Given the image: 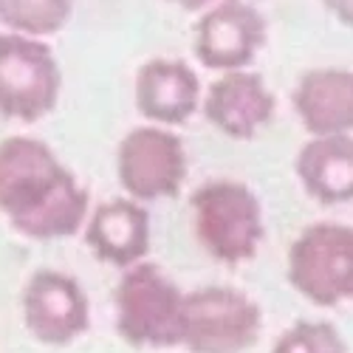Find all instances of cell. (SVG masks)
Segmentation results:
<instances>
[{
	"mask_svg": "<svg viewBox=\"0 0 353 353\" xmlns=\"http://www.w3.org/2000/svg\"><path fill=\"white\" fill-rule=\"evenodd\" d=\"M91 195L43 139H0V215L28 241H65L82 232Z\"/></svg>",
	"mask_w": 353,
	"mask_h": 353,
	"instance_id": "cell-1",
	"label": "cell"
},
{
	"mask_svg": "<svg viewBox=\"0 0 353 353\" xmlns=\"http://www.w3.org/2000/svg\"><path fill=\"white\" fill-rule=\"evenodd\" d=\"M184 297L187 294L159 263L141 260L122 269V280L113 291L116 334L144 350L181 347Z\"/></svg>",
	"mask_w": 353,
	"mask_h": 353,
	"instance_id": "cell-2",
	"label": "cell"
},
{
	"mask_svg": "<svg viewBox=\"0 0 353 353\" xmlns=\"http://www.w3.org/2000/svg\"><path fill=\"white\" fill-rule=\"evenodd\" d=\"M190 210L198 243L221 266H243L260 252L266 221L249 184L232 179L207 181L192 192Z\"/></svg>",
	"mask_w": 353,
	"mask_h": 353,
	"instance_id": "cell-3",
	"label": "cell"
},
{
	"mask_svg": "<svg viewBox=\"0 0 353 353\" xmlns=\"http://www.w3.org/2000/svg\"><path fill=\"white\" fill-rule=\"evenodd\" d=\"M63 71L54 48L17 32H0V119L34 125L54 113Z\"/></svg>",
	"mask_w": 353,
	"mask_h": 353,
	"instance_id": "cell-4",
	"label": "cell"
},
{
	"mask_svg": "<svg viewBox=\"0 0 353 353\" xmlns=\"http://www.w3.org/2000/svg\"><path fill=\"white\" fill-rule=\"evenodd\" d=\"M285 274L291 288L314 305L353 303V223L305 226L288 249Z\"/></svg>",
	"mask_w": 353,
	"mask_h": 353,
	"instance_id": "cell-5",
	"label": "cell"
},
{
	"mask_svg": "<svg viewBox=\"0 0 353 353\" xmlns=\"http://www.w3.org/2000/svg\"><path fill=\"white\" fill-rule=\"evenodd\" d=\"M263 331V308L234 285H203L184 297V336L190 353H243Z\"/></svg>",
	"mask_w": 353,
	"mask_h": 353,
	"instance_id": "cell-6",
	"label": "cell"
},
{
	"mask_svg": "<svg viewBox=\"0 0 353 353\" xmlns=\"http://www.w3.org/2000/svg\"><path fill=\"white\" fill-rule=\"evenodd\" d=\"M184 139L164 125H139L116 147V179L128 198L141 203L175 198L187 181Z\"/></svg>",
	"mask_w": 353,
	"mask_h": 353,
	"instance_id": "cell-7",
	"label": "cell"
},
{
	"mask_svg": "<svg viewBox=\"0 0 353 353\" xmlns=\"http://www.w3.org/2000/svg\"><path fill=\"white\" fill-rule=\"evenodd\" d=\"M269 40V23L249 0H218L195 23V60L218 74L249 68Z\"/></svg>",
	"mask_w": 353,
	"mask_h": 353,
	"instance_id": "cell-8",
	"label": "cell"
},
{
	"mask_svg": "<svg viewBox=\"0 0 353 353\" xmlns=\"http://www.w3.org/2000/svg\"><path fill=\"white\" fill-rule=\"evenodd\" d=\"M20 308L26 331L48 347H65L91 328V300L68 272H34L23 283Z\"/></svg>",
	"mask_w": 353,
	"mask_h": 353,
	"instance_id": "cell-9",
	"label": "cell"
},
{
	"mask_svg": "<svg viewBox=\"0 0 353 353\" xmlns=\"http://www.w3.org/2000/svg\"><path fill=\"white\" fill-rule=\"evenodd\" d=\"M201 110L207 122L223 136L252 141L274 119L277 97L260 74L249 68L226 71L201 97Z\"/></svg>",
	"mask_w": 353,
	"mask_h": 353,
	"instance_id": "cell-10",
	"label": "cell"
},
{
	"mask_svg": "<svg viewBox=\"0 0 353 353\" xmlns=\"http://www.w3.org/2000/svg\"><path fill=\"white\" fill-rule=\"evenodd\" d=\"M201 79L190 63L175 57H156L136 71L133 102L144 122L181 128L201 108Z\"/></svg>",
	"mask_w": 353,
	"mask_h": 353,
	"instance_id": "cell-11",
	"label": "cell"
},
{
	"mask_svg": "<svg viewBox=\"0 0 353 353\" xmlns=\"http://www.w3.org/2000/svg\"><path fill=\"white\" fill-rule=\"evenodd\" d=\"M82 238L99 263L116 269L136 266L150 254V212L136 198H110L88 212Z\"/></svg>",
	"mask_w": 353,
	"mask_h": 353,
	"instance_id": "cell-12",
	"label": "cell"
},
{
	"mask_svg": "<svg viewBox=\"0 0 353 353\" xmlns=\"http://www.w3.org/2000/svg\"><path fill=\"white\" fill-rule=\"evenodd\" d=\"M291 108L308 136L353 133V71L311 68L291 88Z\"/></svg>",
	"mask_w": 353,
	"mask_h": 353,
	"instance_id": "cell-13",
	"label": "cell"
},
{
	"mask_svg": "<svg viewBox=\"0 0 353 353\" xmlns=\"http://www.w3.org/2000/svg\"><path fill=\"white\" fill-rule=\"evenodd\" d=\"M294 175L308 198L325 207L353 201V133L311 136L294 156Z\"/></svg>",
	"mask_w": 353,
	"mask_h": 353,
	"instance_id": "cell-14",
	"label": "cell"
},
{
	"mask_svg": "<svg viewBox=\"0 0 353 353\" xmlns=\"http://www.w3.org/2000/svg\"><path fill=\"white\" fill-rule=\"evenodd\" d=\"M74 14V0H0V26L28 37L60 34Z\"/></svg>",
	"mask_w": 353,
	"mask_h": 353,
	"instance_id": "cell-15",
	"label": "cell"
},
{
	"mask_svg": "<svg viewBox=\"0 0 353 353\" xmlns=\"http://www.w3.org/2000/svg\"><path fill=\"white\" fill-rule=\"evenodd\" d=\"M272 353H350V350L334 322L297 319L277 336Z\"/></svg>",
	"mask_w": 353,
	"mask_h": 353,
	"instance_id": "cell-16",
	"label": "cell"
},
{
	"mask_svg": "<svg viewBox=\"0 0 353 353\" xmlns=\"http://www.w3.org/2000/svg\"><path fill=\"white\" fill-rule=\"evenodd\" d=\"M325 3V9L345 26L353 28V0H322Z\"/></svg>",
	"mask_w": 353,
	"mask_h": 353,
	"instance_id": "cell-17",
	"label": "cell"
}]
</instances>
